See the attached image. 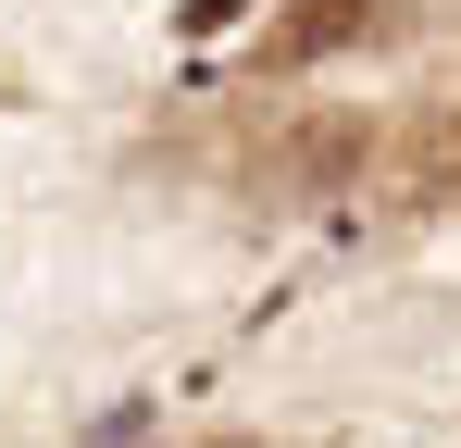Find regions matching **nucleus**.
I'll return each instance as SVG.
<instances>
[{
  "mask_svg": "<svg viewBox=\"0 0 461 448\" xmlns=\"http://www.w3.org/2000/svg\"><path fill=\"white\" fill-rule=\"evenodd\" d=\"M375 25V0H287V25H275V50L287 63H312V50H349Z\"/></svg>",
  "mask_w": 461,
  "mask_h": 448,
  "instance_id": "1",
  "label": "nucleus"
}]
</instances>
